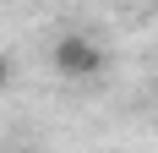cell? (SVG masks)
I'll use <instances>...</instances> for the list:
<instances>
[{"instance_id": "obj_1", "label": "cell", "mask_w": 158, "mask_h": 153, "mask_svg": "<svg viewBox=\"0 0 158 153\" xmlns=\"http://www.w3.org/2000/svg\"><path fill=\"white\" fill-rule=\"evenodd\" d=\"M55 71H60V76H71V82L98 76V71H104V49H98L87 33H65L60 44H55Z\"/></svg>"}, {"instance_id": "obj_2", "label": "cell", "mask_w": 158, "mask_h": 153, "mask_svg": "<svg viewBox=\"0 0 158 153\" xmlns=\"http://www.w3.org/2000/svg\"><path fill=\"white\" fill-rule=\"evenodd\" d=\"M0 88H6V55H0Z\"/></svg>"}]
</instances>
